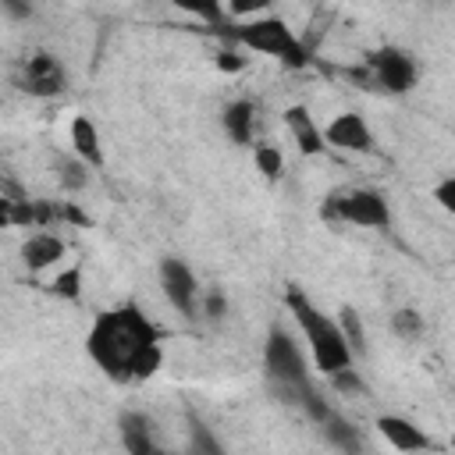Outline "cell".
<instances>
[{"label": "cell", "instance_id": "obj_4", "mask_svg": "<svg viewBox=\"0 0 455 455\" xmlns=\"http://www.w3.org/2000/svg\"><path fill=\"white\" fill-rule=\"evenodd\" d=\"M263 373H267V384L277 395V402H284L288 409L299 405V387H306L313 380L309 355L302 352V345L295 341V334L284 323H274L267 331V341H263Z\"/></svg>", "mask_w": 455, "mask_h": 455}, {"label": "cell", "instance_id": "obj_3", "mask_svg": "<svg viewBox=\"0 0 455 455\" xmlns=\"http://www.w3.org/2000/svg\"><path fill=\"white\" fill-rule=\"evenodd\" d=\"M220 32L238 43L242 50H252V53H263L277 64H284L288 71H306L313 64L306 43L299 39V32L284 21V18H274V14H259V18H245V21H224Z\"/></svg>", "mask_w": 455, "mask_h": 455}, {"label": "cell", "instance_id": "obj_13", "mask_svg": "<svg viewBox=\"0 0 455 455\" xmlns=\"http://www.w3.org/2000/svg\"><path fill=\"white\" fill-rule=\"evenodd\" d=\"M256 124H259V107L249 100V96H238L231 103H224L220 110V128L228 135V142L242 146V149H252L256 146Z\"/></svg>", "mask_w": 455, "mask_h": 455}, {"label": "cell", "instance_id": "obj_1", "mask_svg": "<svg viewBox=\"0 0 455 455\" xmlns=\"http://www.w3.org/2000/svg\"><path fill=\"white\" fill-rule=\"evenodd\" d=\"M164 334L135 302L100 309L85 331V355L114 384L149 380L164 366Z\"/></svg>", "mask_w": 455, "mask_h": 455}, {"label": "cell", "instance_id": "obj_30", "mask_svg": "<svg viewBox=\"0 0 455 455\" xmlns=\"http://www.w3.org/2000/svg\"><path fill=\"white\" fill-rule=\"evenodd\" d=\"M4 228H14V199L11 196H0V231Z\"/></svg>", "mask_w": 455, "mask_h": 455}, {"label": "cell", "instance_id": "obj_20", "mask_svg": "<svg viewBox=\"0 0 455 455\" xmlns=\"http://www.w3.org/2000/svg\"><path fill=\"white\" fill-rule=\"evenodd\" d=\"M252 164L267 181H277L284 174V153L274 142H256L252 146Z\"/></svg>", "mask_w": 455, "mask_h": 455}, {"label": "cell", "instance_id": "obj_24", "mask_svg": "<svg viewBox=\"0 0 455 455\" xmlns=\"http://www.w3.org/2000/svg\"><path fill=\"white\" fill-rule=\"evenodd\" d=\"M277 0H224V11H228V21H245V18H259V14H270Z\"/></svg>", "mask_w": 455, "mask_h": 455}, {"label": "cell", "instance_id": "obj_10", "mask_svg": "<svg viewBox=\"0 0 455 455\" xmlns=\"http://www.w3.org/2000/svg\"><path fill=\"white\" fill-rule=\"evenodd\" d=\"M64 252H68L64 238H60L57 231H50V228H36L32 235H25V242H21V249H18L21 267H25L28 274H43V270L57 267V263L64 259Z\"/></svg>", "mask_w": 455, "mask_h": 455}, {"label": "cell", "instance_id": "obj_18", "mask_svg": "<svg viewBox=\"0 0 455 455\" xmlns=\"http://www.w3.org/2000/svg\"><path fill=\"white\" fill-rule=\"evenodd\" d=\"M167 4H171V7H178L181 14H188V18L203 21V25H213V28H220V25L228 21L224 0H167Z\"/></svg>", "mask_w": 455, "mask_h": 455}, {"label": "cell", "instance_id": "obj_25", "mask_svg": "<svg viewBox=\"0 0 455 455\" xmlns=\"http://www.w3.org/2000/svg\"><path fill=\"white\" fill-rule=\"evenodd\" d=\"M224 313H228V299H224L220 288L199 291V316H206V320H224Z\"/></svg>", "mask_w": 455, "mask_h": 455}, {"label": "cell", "instance_id": "obj_9", "mask_svg": "<svg viewBox=\"0 0 455 455\" xmlns=\"http://www.w3.org/2000/svg\"><path fill=\"white\" fill-rule=\"evenodd\" d=\"M323 142L327 149H341V153H373L377 146V135L373 128L366 124L363 114L355 110H345V114H334L327 124H323Z\"/></svg>", "mask_w": 455, "mask_h": 455}, {"label": "cell", "instance_id": "obj_21", "mask_svg": "<svg viewBox=\"0 0 455 455\" xmlns=\"http://www.w3.org/2000/svg\"><path fill=\"white\" fill-rule=\"evenodd\" d=\"M391 331L402 338V341H419L423 338V331H427V323H423V316L416 313V309H395L391 313Z\"/></svg>", "mask_w": 455, "mask_h": 455}, {"label": "cell", "instance_id": "obj_19", "mask_svg": "<svg viewBox=\"0 0 455 455\" xmlns=\"http://www.w3.org/2000/svg\"><path fill=\"white\" fill-rule=\"evenodd\" d=\"M46 291H50L53 299L78 302V299H82V263H71V267L57 270V274L46 281Z\"/></svg>", "mask_w": 455, "mask_h": 455}, {"label": "cell", "instance_id": "obj_5", "mask_svg": "<svg viewBox=\"0 0 455 455\" xmlns=\"http://www.w3.org/2000/svg\"><path fill=\"white\" fill-rule=\"evenodd\" d=\"M345 78H352L359 89L387 92V96H405L416 89L419 64L409 50L402 46H377L363 57L359 68H345Z\"/></svg>", "mask_w": 455, "mask_h": 455}, {"label": "cell", "instance_id": "obj_29", "mask_svg": "<svg viewBox=\"0 0 455 455\" xmlns=\"http://www.w3.org/2000/svg\"><path fill=\"white\" fill-rule=\"evenodd\" d=\"M217 68H220L224 75H238V71L245 68V57H242L238 50H231V46H228V50H217Z\"/></svg>", "mask_w": 455, "mask_h": 455}, {"label": "cell", "instance_id": "obj_28", "mask_svg": "<svg viewBox=\"0 0 455 455\" xmlns=\"http://www.w3.org/2000/svg\"><path fill=\"white\" fill-rule=\"evenodd\" d=\"M434 199H437V206H441V210H448V213L455 210V178H451V174H448V178H441V181L434 185Z\"/></svg>", "mask_w": 455, "mask_h": 455}, {"label": "cell", "instance_id": "obj_11", "mask_svg": "<svg viewBox=\"0 0 455 455\" xmlns=\"http://www.w3.org/2000/svg\"><path fill=\"white\" fill-rule=\"evenodd\" d=\"M117 437H121V448L128 455H156L160 451L153 416L142 409H124L117 416Z\"/></svg>", "mask_w": 455, "mask_h": 455}, {"label": "cell", "instance_id": "obj_23", "mask_svg": "<svg viewBox=\"0 0 455 455\" xmlns=\"http://www.w3.org/2000/svg\"><path fill=\"white\" fill-rule=\"evenodd\" d=\"M338 323H341V334H345V341L352 345V352H355V359H359V355H363V348H366V345H363L366 338H363V320H359V313H355L352 306H341Z\"/></svg>", "mask_w": 455, "mask_h": 455}, {"label": "cell", "instance_id": "obj_22", "mask_svg": "<svg viewBox=\"0 0 455 455\" xmlns=\"http://www.w3.org/2000/svg\"><path fill=\"white\" fill-rule=\"evenodd\" d=\"M188 451H199V455H220L224 444L210 434V427L196 416H188Z\"/></svg>", "mask_w": 455, "mask_h": 455}, {"label": "cell", "instance_id": "obj_2", "mask_svg": "<svg viewBox=\"0 0 455 455\" xmlns=\"http://www.w3.org/2000/svg\"><path fill=\"white\" fill-rule=\"evenodd\" d=\"M284 309L291 313L295 327L302 331V341H306L309 359H313V366H316L320 377H331L338 370L355 366V352L345 341L341 323L331 313H323L302 288H288L284 291Z\"/></svg>", "mask_w": 455, "mask_h": 455}, {"label": "cell", "instance_id": "obj_15", "mask_svg": "<svg viewBox=\"0 0 455 455\" xmlns=\"http://www.w3.org/2000/svg\"><path fill=\"white\" fill-rule=\"evenodd\" d=\"M68 142H71V153L89 164L92 171H103L107 164V153H103V139H100V128L89 114H75L71 124H68Z\"/></svg>", "mask_w": 455, "mask_h": 455}, {"label": "cell", "instance_id": "obj_12", "mask_svg": "<svg viewBox=\"0 0 455 455\" xmlns=\"http://www.w3.org/2000/svg\"><path fill=\"white\" fill-rule=\"evenodd\" d=\"M373 427H377V434L387 441V448H395V451H430V448H437L434 437H430L423 427H416L412 419H405V416H398V412L377 416Z\"/></svg>", "mask_w": 455, "mask_h": 455}, {"label": "cell", "instance_id": "obj_7", "mask_svg": "<svg viewBox=\"0 0 455 455\" xmlns=\"http://www.w3.org/2000/svg\"><path fill=\"white\" fill-rule=\"evenodd\" d=\"M18 89L32 100H57L68 89V68L50 50H32L18 68Z\"/></svg>", "mask_w": 455, "mask_h": 455}, {"label": "cell", "instance_id": "obj_16", "mask_svg": "<svg viewBox=\"0 0 455 455\" xmlns=\"http://www.w3.org/2000/svg\"><path fill=\"white\" fill-rule=\"evenodd\" d=\"M320 430H323V437H327V444L331 448H338L341 455H359L363 448H366V441H363V430L352 423V419H345L338 409L320 423Z\"/></svg>", "mask_w": 455, "mask_h": 455}, {"label": "cell", "instance_id": "obj_26", "mask_svg": "<svg viewBox=\"0 0 455 455\" xmlns=\"http://www.w3.org/2000/svg\"><path fill=\"white\" fill-rule=\"evenodd\" d=\"M327 380H331V384H334V391H341V395H355V391H363V380H359L355 366H348V370H338V373H331Z\"/></svg>", "mask_w": 455, "mask_h": 455}, {"label": "cell", "instance_id": "obj_8", "mask_svg": "<svg viewBox=\"0 0 455 455\" xmlns=\"http://www.w3.org/2000/svg\"><path fill=\"white\" fill-rule=\"evenodd\" d=\"M156 277H160L164 299H167L185 320H196V316H199V291H203L196 270H192L181 256H164L160 267H156Z\"/></svg>", "mask_w": 455, "mask_h": 455}, {"label": "cell", "instance_id": "obj_6", "mask_svg": "<svg viewBox=\"0 0 455 455\" xmlns=\"http://www.w3.org/2000/svg\"><path fill=\"white\" fill-rule=\"evenodd\" d=\"M320 217L327 224H352V228H370V231H387L391 224V206L384 192L355 185V188H331L320 199Z\"/></svg>", "mask_w": 455, "mask_h": 455}, {"label": "cell", "instance_id": "obj_14", "mask_svg": "<svg viewBox=\"0 0 455 455\" xmlns=\"http://www.w3.org/2000/svg\"><path fill=\"white\" fill-rule=\"evenodd\" d=\"M281 117H284V128H288V135H291V142H295V149H299L302 156H320V153H327L323 128L316 124V117H313V110H309L306 103L284 107Z\"/></svg>", "mask_w": 455, "mask_h": 455}, {"label": "cell", "instance_id": "obj_17", "mask_svg": "<svg viewBox=\"0 0 455 455\" xmlns=\"http://www.w3.org/2000/svg\"><path fill=\"white\" fill-rule=\"evenodd\" d=\"M53 178H57V185L64 192H82L89 185V178H92V167L82 164L75 153H57L53 156Z\"/></svg>", "mask_w": 455, "mask_h": 455}, {"label": "cell", "instance_id": "obj_27", "mask_svg": "<svg viewBox=\"0 0 455 455\" xmlns=\"http://www.w3.org/2000/svg\"><path fill=\"white\" fill-rule=\"evenodd\" d=\"M0 11L11 21H28L36 14V0H0Z\"/></svg>", "mask_w": 455, "mask_h": 455}]
</instances>
